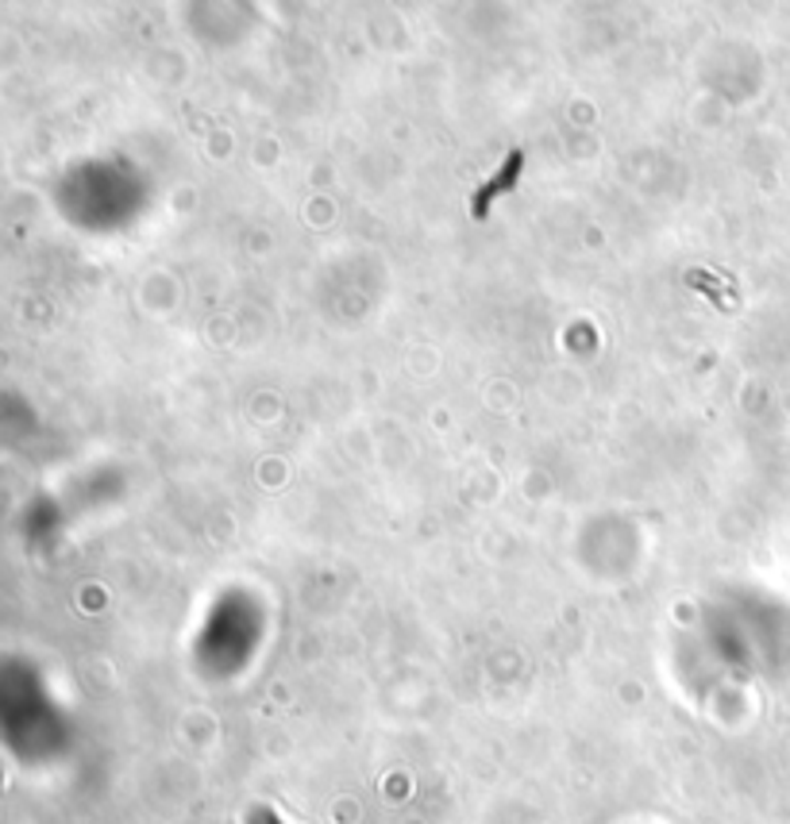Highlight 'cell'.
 <instances>
[{
  "label": "cell",
  "mask_w": 790,
  "mask_h": 824,
  "mask_svg": "<svg viewBox=\"0 0 790 824\" xmlns=\"http://www.w3.org/2000/svg\"><path fill=\"white\" fill-rule=\"evenodd\" d=\"M244 824H286V817H281V813L274 810V805H266V802H255L252 810H247Z\"/></svg>",
  "instance_id": "6da1fadb"
}]
</instances>
